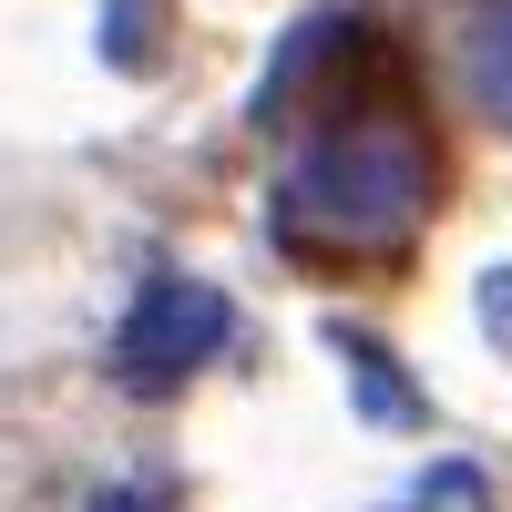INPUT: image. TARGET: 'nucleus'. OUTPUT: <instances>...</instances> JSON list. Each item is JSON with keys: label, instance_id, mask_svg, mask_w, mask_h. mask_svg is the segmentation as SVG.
<instances>
[{"label": "nucleus", "instance_id": "6", "mask_svg": "<svg viewBox=\"0 0 512 512\" xmlns=\"http://www.w3.org/2000/svg\"><path fill=\"white\" fill-rule=\"evenodd\" d=\"M154 31H164L154 0H103V62L113 72H154Z\"/></svg>", "mask_w": 512, "mask_h": 512}, {"label": "nucleus", "instance_id": "1", "mask_svg": "<svg viewBox=\"0 0 512 512\" xmlns=\"http://www.w3.org/2000/svg\"><path fill=\"white\" fill-rule=\"evenodd\" d=\"M431 205V154L400 113H349L287 164L277 185V226L318 256H379L420 226Z\"/></svg>", "mask_w": 512, "mask_h": 512}, {"label": "nucleus", "instance_id": "7", "mask_svg": "<svg viewBox=\"0 0 512 512\" xmlns=\"http://www.w3.org/2000/svg\"><path fill=\"white\" fill-rule=\"evenodd\" d=\"M410 512H492V482L472 461H431V472L410 482Z\"/></svg>", "mask_w": 512, "mask_h": 512}, {"label": "nucleus", "instance_id": "9", "mask_svg": "<svg viewBox=\"0 0 512 512\" xmlns=\"http://www.w3.org/2000/svg\"><path fill=\"white\" fill-rule=\"evenodd\" d=\"M93 512H144V502H134V492H103V502H93Z\"/></svg>", "mask_w": 512, "mask_h": 512}, {"label": "nucleus", "instance_id": "3", "mask_svg": "<svg viewBox=\"0 0 512 512\" xmlns=\"http://www.w3.org/2000/svg\"><path fill=\"white\" fill-rule=\"evenodd\" d=\"M328 349L359 369V410L379 420V431H410L420 420V400H410V379H400V359L379 349V338H359V328H328Z\"/></svg>", "mask_w": 512, "mask_h": 512}, {"label": "nucleus", "instance_id": "5", "mask_svg": "<svg viewBox=\"0 0 512 512\" xmlns=\"http://www.w3.org/2000/svg\"><path fill=\"white\" fill-rule=\"evenodd\" d=\"M328 41H338V21H297V31H287V52H277V72L256 82V123H287V103H297V82H308V72L328 62Z\"/></svg>", "mask_w": 512, "mask_h": 512}, {"label": "nucleus", "instance_id": "2", "mask_svg": "<svg viewBox=\"0 0 512 512\" xmlns=\"http://www.w3.org/2000/svg\"><path fill=\"white\" fill-rule=\"evenodd\" d=\"M216 349H226V297L195 287V277H154L134 297V318L113 328V369H123V390H144V400L185 390Z\"/></svg>", "mask_w": 512, "mask_h": 512}, {"label": "nucleus", "instance_id": "4", "mask_svg": "<svg viewBox=\"0 0 512 512\" xmlns=\"http://www.w3.org/2000/svg\"><path fill=\"white\" fill-rule=\"evenodd\" d=\"M472 93L492 123H512V0H482L472 21Z\"/></svg>", "mask_w": 512, "mask_h": 512}, {"label": "nucleus", "instance_id": "8", "mask_svg": "<svg viewBox=\"0 0 512 512\" xmlns=\"http://www.w3.org/2000/svg\"><path fill=\"white\" fill-rule=\"evenodd\" d=\"M482 328H492V349H512V277L502 267L482 277Z\"/></svg>", "mask_w": 512, "mask_h": 512}]
</instances>
